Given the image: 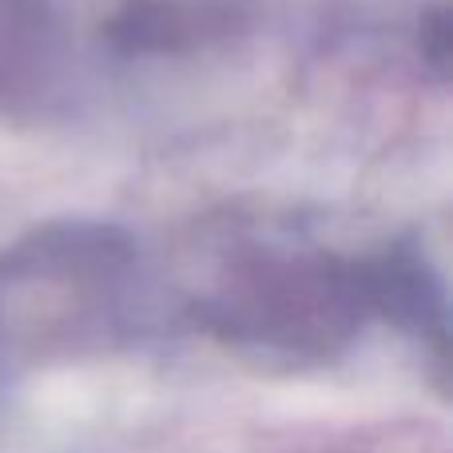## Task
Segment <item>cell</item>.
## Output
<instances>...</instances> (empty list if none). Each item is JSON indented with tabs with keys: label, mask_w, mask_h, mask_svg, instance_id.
<instances>
[{
	"label": "cell",
	"mask_w": 453,
	"mask_h": 453,
	"mask_svg": "<svg viewBox=\"0 0 453 453\" xmlns=\"http://www.w3.org/2000/svg\"><path fill=\"white\" fill-rule=\"evenodd\" d=\"M258 24L255 0H124L100 24L119 60H191L239 44Z\"/></svg>",
	"instance_id": "cell-3"
},
{
	"label": "cell",
	"mask_w": 453,
	"mask_h": 453,
	"mask_svg": "<svg viewBox=\"0 0 453 453\" xmlns=\"http://www.w3.org/2000/svg\"><path fill=\"white\" fill-rule=\"evenodd\" d=\"M191 319L258 362L314 366L342 354L374 314L362 255L306 242H242L191 298Z\"/></svg>",
	"instance_id": "cell-1"
},
{
	"label": "cell",
	"mask_w": 453,
	"mask_h": 453,
	"mask_svg": "<svg viewBox=\"0 0 453 453\" xmlns=\"http://www.w3.org/2000/svg\"><path fill=\"white\" fill-rule=\"evenodd\" d=\"M68 60L64 0H0V116L40 108Z\"/></svg>",
	"instance_id": "cell-4"
},
{
	"label": "cell",
	"mask_w": 453,
	"mask_h": 453,
	"mask_svg": "<svg viewBox=\"0 0 453 453\" xmlns=\"http://www.w3.org/2000/svg\"><path fill=\"white\" fill-rule=\"evenodd\" d=\"M362 279L374 319L394 322L446 354V287L418 239H390L362 255Z\"/></svg>",
	"instance_id": "cell-5"
},
{
	"label": "cell",
	"mask_w": 453,
	"mask_h": 453,
	"mask_svg": "<svg viewBox=\"0 0 453 453\" xmlns=\"http://www.w3.org/2000/svg\"><path fill=\"white\" fill-rule=\"evenodd\" d=\"M418 52H422L426 68L434 72L438 80H446L449 72V16L446 8H430V12H422V20H418Z\"/></svg>",
	"instance_id": "cell-6"
},
{
	"label": "cell",
	"mask_w": 453,
	"mask_h": 453,
	"mask_svg": "<svg viewBox=\"0 0 453 453\" xmlns=\"http://www.w3.org/2000/svg\"><path fill=\"white\" fill-rule=\"evenodd\" d=\"M140 303V242L104 219H60L0 255V358L127 330Z\"/></svg>",
	"instance_id": "cell-2"
}]
</instances>
